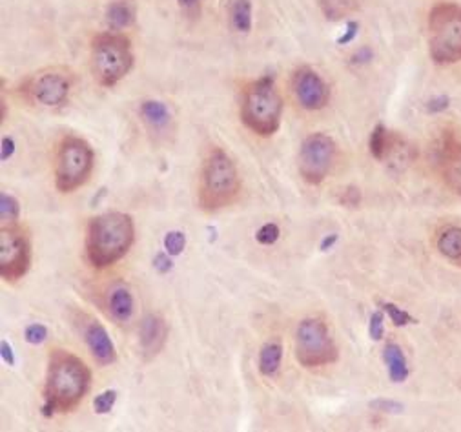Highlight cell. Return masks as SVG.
<instances>
[{
    "label": "cell",
    "mask_w": 461,
    "mask_h": 432,
    "mask_svg": "<svg viewBox=\"0 0 461 432\" xmlns=\"http://www.w3.org/2000/svg\"><path fill=\"white\" fill-rule=\"evenodd\" d=\"M91 383V374L81 358L66 350H55L50 356L46 385H44L43 414L46 418L55 412L75 409Z\"/></svg>",
    "instance_id": "6da1fadb"
},
{
    "label": "cell",
    "mask_w": 461,
    "mask_h": 432,
    "mask_svg": "<svg viewBox=\"0 0 461 432\" xmlns=\"http://www.w3.org/2000/svg\"><path fill=\"white\" fill-rule=\"evenodd\" d=\"M135 239V226L128 214L106 212L89 221L86 257L95 268L111 267L128 254Z\"/></svg>",
    "instance_id": "7a4b0ae2"
},
{
    "label": "cell",
    "mask_w": 461,
    "mask_h": 432,
    "mask_svg": "<svg viewBox=\"0 0 461 432\" xmlns=\"http://www.w3.org/2000/svg\"><path fill=\"white\" fill-rule=\"evenodd\" d=\"M241 179L232 157L221 148H213L204 159L201 172L199 203L206 212H216L237 199Z\"/></svg>",
    "instance_id": "3957f363"
},
{
    "label": "cell",
    "mask_w": 461,
    "mask_h": 432,
    "mask_svg": "<svg viewBox=\"0 0 461 432\" xmlns=\"http://www.w3.org/2000/svg\"><path fill=\"white\" fill-rule=\"evenodd\" d=\"M283 99L275 88L274 77H261L246 86L241 102V119L248 130L261 137L274 135L281 126Z\"/></svg>",
    "instance_id": "277c9868"
},
{
    "label": "cell",
    "mask_w": 461,
    "mask_h": 432,
    "mask_svg": "<svg viewBox=\"0 0 461 432\" xmlns=\"http://www.w3.org/2000/svg\"><path fill=\"white\" fill-rule=\"evenodd\" d=\"M428 53L436 64L461 60V6L441 2L428 15Z\"/></svg>",
    "instance_id": "5b68a950"
},
{
    "label": "cell",
    "mask_w": 461,
    "mask_h": 432,
    "mask_svg": "<svg viewBox=\"0 0 461 432\" xmlns=\"http://www.w3.org/2000/svg\"><path fill=\"white\" fill-rule=\"evenodd\" d=\"M91 72L101 86L117 84L133 66L130 40L121 33H102L91 43Z\"/></svg>",
    "instance_id": "8992f818"
},
{
    "label": "cell",
    "mask_w": 461,
    "mask_h": 432,
    "mask_svg": "<svg viewBox=\"0 0 461 432\" xmlns=\"http://www.w3.org/2000/svg\"><path fill=\"white\" fill-rule=\"evenodd\" d=\"M94 150L81 137H66L60 143L55 161V187L62 194L81 188L94 170Z\"/></svg>",
    "instance_id": "52a82bcc"
},
{
    "label": "cell",
    "mask_w": 461,
    "mask_h": 432,
    "mask_svg": "<svg viewBox=\"0 0 461 432\" xmlns=\"http://www.w3.org/2000/svg\"><path fill=\"white\" fill-rule=\"evenodd\" d=\"M296 358L306 369L331 365L338 360V347L321 319L306 318L297 325Z\"/></svg>",
    "instance_id": "ba28073f"
},
{
    "label": "cell",
    "mask_w": 461,
    "mask_h": 432,
    "mask_svg": "<svg viewBox=\"0 0 461 432\" xmlns=\"http://www.w3.org/2000/svg\"><path fill=\"white\" fill-rule=\"evenodd\" d=\"M338 146L326 133H312L301 144L299 175L309 184H321L334 166Z\"/></svg>",
    "instance_id": "9c48e42d"
},
{
    "label": "cell",
    "mask_w": 461,
    "mask_h": 432,
    "mask_svg": "<svg viewBox=\"0 0 461 432\" xmlns=\"http://www.w3.org/2000/svg\"><path fill=\"white\" fill-rule=\"evenodd\" d=\"M30 241L21 228L9 225L0 232V274L6 281H17L30 268Z\"/></svg>",
    "instance_id": "30bf717a"
},
{
    "label": "cell",
    "mask_w": 461,
    "mask_h": 432,
    "mask_svg": "<svg viewBox=\"0 0 461 432\" xmlns=\"http://www.w3.org/2000/svg\"><path fill=\"white\" fill-rule=\"evenodd\" d=\"M292 89L297 102L309 111L323 110L331 101V88L326 86L321 75L309 66H303L294 73Z\"/></svg>",
    "instance_id": "8fae6325"
},
{
    "label": "cell",
    "mask_w": 461,
    "mask_h": 432,
    "mask_svg": "<svg viewBox=\"0 0 461 432\" xmlns=\"http://www.w3.org/2000/svg\"><path fill=\"white\" fill-rule=\"evenodd\" d=\"M30 95L37 104L46 108L60 106L70 95V81L59 72H46L35 77L30 84Z\"/></svg>",
    "instance_id": "7c38bea8"
},
{
    "label": "cell",
    "mask_w": 461,
    "mask_h": 432,
    "mask_svg": "<svg viewBox=\"0 0 461 432\" xmlns=\"http://www.w3.org/2000/svg\"><path fill=\"white\" fill-rule=\"evenodd\" d=\"M438 166L445 184L461 195V143L454 135H445L438 148Z\"/></svg>",
    "instance_id": "4fadbf2b"
},
{
    "label": "cell",
    "mask_w": 461,
    "mask_h": 432,
    "mask_svg": "<svg viewBox=\"0 0 461 432\" xmlns=\"http://www.w3.org/2000/svg\"><path fill=\"white\" fill-rule=\"evenodd\" d=\"M82 336H84V341L88 345L89 352H91V356L99 365L106 367V365L113 363L115 358H117L115 345L108 331L101 323L95 321V319H89L82 328Z\"/></svg>",
    "instance_id": "5bb4252c"
},
{
    "label": "cell",
    "mask_w": 461,
    "mask_h": 432,
    "mask_svg": "<svg viewBox=\"0 0 461 432\" xmlns=\"http://www.w3.org/2000/svg\"><path fill=\"white\" fill-rule=\"evenodd\" d=\"M140 348L146 360L157 356L162 350L168 338V326H166L165 319L155 316V314H148L140 323Z\"/></svg>",
    "instance_id": "9a60e30c"
},
{
    "label": "cell",
    "mask_w": 461,
    "mask_h": 432,
    "mask_svg": "<svg viewBox=\"0 0 461 432\" xmlns=\"http://www.w3.org/2000/svg\"><path fill=\"white\" fill-rule=\"evenodd\" d=\"M106 305L108 312L117 323L130 321L133 312H135V301H133L130 288L124 287V284H117V287L111 288L110 294H108Z\"/></svg>",
    "instance_id": "2e32d148"
},
{
    "label": "cell",
    "mask_w": 461,
    "mask_h": 432,
    "mask_svg": "<svg viewBox=\"0 0 461 432\" xmlns=\"http://www.w3.org/2000/svg\"><path fill=\"white\" fill-rule=\"evenodd\" d=\"M383 360H385L387 370H389L390 382L403 383L409 377V363L403 354L401 347L398 343H389L383 350Z\"/></svg>",
    "instance_id": "e0dca14e"
},
{
    "label": "cell",
    "mask_w": 461,
    "mask_h": 432,
    "mask_svg": "<svg viewBox=\"0 0 461 432\" xmlns=\"http://www.w3.org/2000/svg\"><path fill=\"white\" fill-rule=\"evenodd\" d=\"M283 361V345L277 339H272L262 345L259 352V372L265 377H272L277 374Z\"/></svg>",
    "instance_id": "ac0fdd59"
},
{
    "label": "cell",
    "mask_w": 461,
    "mask_h": 432,
    "mask_svg": "<svg viewBox=\"0 0 461 432\" xmlns=\"http://www.w3.org/2000/svg\"><path fill=\"white\" fill-rule=\"evenodd\" d=\"M106 21L113 30H124L135 21V9L126 0H115L108 6Z\"/></svg>",
    "instance_id": "d6986e66"
},
{
    "label": "cell",
    "mask_w": 461,
    "mask_h": 432,
    "mask_svg": "<svg viewBox=\"0 0 461 432\" xmlns=\"http://www.w3.org/2000/svg\"><path fill=\"white\" fill-rule=\"evenodd\" d=\"M140 115H143L144 123L152 126L153 130H161V128L168 126L170 119H172L168 106L161 101H144L140 104Z\"/></svg>",
    "instance_id": "ffe728a7"
},
{
    "label": "cell",
    "mask_w": 461,
    "mask_h": 432,
    "mask_svg": "<svg viewBox=\"0 0 461 432\" xmlns=\"http://www.w3.org/2000/svg\"><path fill=\"white\" fill-rule=\"evenodd\" d=\"M438 250L450 261H461V228L449 226L438 236Z\"/></svg>",
    "instance_id": "44dd1931"
},
{
    "label": "cell",
    "mask_w": 461,
    "mask_h": 432,
    "mask_svg": "<svg viewBox=\"0 0 461 432\" xmlns=\"http://www.w3.org/2000/svg\"><path fill=\"white\" fill-rule=\"evenodd\" d=\"M232 24L239 33H250L252 30V2L250 0H232L230 4Z\"/></svg>",
    "instance_id": "7402d4cb"
},
{
    "label": "cell",
    "mask_w": 461,
    "mask_h": 432,
    "mask_svg": "<svg viewBox=\"0 0 461 432\" xmlns=\"http://www.w3.org/2000/svg\"><path fill=\"white\" fill-rule=\"evenodd\" d=\"M390 140H392V137H390L389 130L383 124H377L370 133V153H372L374 159H377V161L385 159L390 148Z\"/></svg>",
    "instance_id": "603a6c76"
},
{
    "label": "cell",
    "mask_w": 461,
    "mask_h": 432,
    "mask_svg": "<svg viewBox=\"0 0 461 432\" xmlns=\"http://www.w3.org/2000/svg\"><path fill=\"white\" fill-rule=\"evenodd\" d=\"M21 216V204L13 195L2 194L0 195V219L6 225H15Z\"/></svg>",
    "instance_id": "cb8c5ba5"
},
{
    "label": "cell",
    "mask_w": 461,
    "mask_h": 432,
    "mask_svg": "<svg viewBox=\"0 0 461 432\" xmlns=\"http://www.w3.org/2000/svg\"><path fill=\"white\" fill-rule=\"evenodd\" d=\"M381 309H383V312L389 316L390 321H392L396 326H406V325H414V323H418L414 318H412L411 314L406 312V310L399 309V306L394 305V303H383Z\"/></svg>",
    "instance_id": "d4e9b609"
},
{
    "label": "cell",
    "mask_w": 461,
    "mask_h": 432,
    "mask_svg": "<svg viewBox=\"0 0 461 432\" xmlns=\"http://www.w3.org/2000/svg\"><path fill=\"white\" fill-rule=\"evenodd\" d=\"M187 246V236L179 230H172V232L166 233L165 238V248L170 255H179L182 254Z\"/></svg>",
    "instance_id": "484cf974"
},
{
    "label": "cell",
    "mask_w": 461,
    "mask_h": 432,
    "mask_svg": "<svg viewBox=\"0 0 461 432\" xmlns=\"http://www.w3.org/2000/svg\"><path fill=\"white\" fill-rule=\"evenodd\" d=\"M368 336L372 341H381L385 338V316L383 310H376L370 316V323H368Z\"/></svg>",
    "instance_id": "4316f807"
},
{
    "label": "cell",
    "mask_w": 461,
    "mask_h": 432,
    "mask_svg": "<svg viewBox=\"0 0 461 432\" xmlns=\"http://www.w3.org/2000/svg\"><path fill=\"white\" fill-rule=\"evenodd\" d=\"M279 236H281L279 226L275 225V223H267V225H262L261 228L257 230L255 239H257V243H261V245L270 246L279 239Z\"/></svg>",
    "instance_id": "83f0119b"
},
{
    "label": "cell",
    "mask_w": 461,
    "mask_h": 432,
    "mask_svg": "<svg viewBox=\"0 0 461 432\" xmlns=\"http://www.w3.org/2000/svg\"><path fill=\"white\" fill-rule=\"evenodd\" d=\"M115 401H117V392L115 390H104L97 398L94 399V409L97 414H108L113 409Z\"/></svg>",
    "instance_id": "f1b7e54d"
},
{
    "label": "cell",
    "mask_w": 461,
    "mask_h": 432,
    "mask_svg": "<svg viewBox=\"0 0 461 432\" xmlns=\"http://www.w3.org/2000/svg\"><path fill=\"white\" fill-rule=\"evenodd\" d=\"M26 341L30 345H40L46 341L48 338V328L44 325H40V323H33V325H28L26 326Z\"/></svg>",
    "instance_id": "f546056e"
},
{
    "label": "cell",
    "mask_w": 461,
    "mask_h": 432,
    "mask_svg": "<svg viewBox=\"0 0 461 432\" xmlns=\"http://www.w3.org/2000/svg\"><path fill=\"white\" fill-rule=\"evenodd\" d=\"M153 267H155V270L159 272V274H168L170 270H172V259H170V254L168 252H159V254L153 257Z\"/></svg>",
    "instance_id": "4dcf8cb0"
},
{
    "label": "cell",
    "mask_w": 461,
    "mask_h": 432,
    "mask_svg": "<svg viewBox=\"0 0 461 432\" xmlns=\"http://www.w3.org/2000/svg\"><path fill=\"white\" fill-rule=\"evenodd\" d=\"M449 97L447 95H440V97H434L432 101H428L427 111L428 113H441L449 108Z\"/></svg>",
    "instance_id": "1f68e13d"
},
{
    "label": "cell",
    "mask_w": 461,
    "mask_h": 432,
    "mask_svg": "<svg viewBox=\"0 0 461 432\" xmlns=\"http://www.w3.org/2000/svg\"><path fill=\"white\" fill-rule=\"evenodd\" d=\"M372 407L376 409V411H381V412H401L403 411V405H399V403H396V401H387V399H377V401L372 403Z\"/></svg>",
    "instance_id": "d6a6232c"
},
{
    "label": "cell",
    "mask_w": 461,
    "mask_h": 432,
    "mask_svg": "<svg viewBox=\"0 0 461 432\" xmlns=\"http://www.w3.org/2000/svg\"><path fill=\"white\" fill-rule=\"evenodd\" d=\"M360 199H361V194L357 188H347L345 194L341 195V203L347 204V206H355V204L360 203Z\"/></svg>",
    "instance_id": "836d02e7"
},
{
    "label": "cell",
    "mask_w": 461,
    "mask_h": 432,
    "mask_svg": "<svg viewBox=\"0 0 461 432\" xmlns=\"http://www.w3.org/2000/svg\"><path fill=\"white\" fill-rule=\"evenodd\" d=\"M357 31H360V24L357 22H348L347 26V33L343 35V37L338 38V44H348L352 43L355 38V35H357Z\"/></svg>",
    "instance_id": "e575fe53"
},
{
    "label": "cell",
    "mask_w": 461,
    "mask_h": 432,
    "mask_svg": "<svg viewBox=\"0 0 461 432\" xmlns=\"http://www.w3.org/2000/svg\"><path fill=\"white\" fill-rule=\"evenodd\" d=\"M372 60V50L370 48H361L354 57H352V64H363Z\"/></svg>",
    "instance_id": "d590c367"
},
{
    "label": "cell",
    "mask_w": 461,
    "mask_h": 432,
    "mask_svg": "<svg viewBox=\"0 0 461 432\" xmlns=\"http://www.w3.org/2000/svg\"><path fill=\"white\" fill-rule=\"evenodd\" d=\"M13 152H15V140L11 137H4L2 139V161H8Z\"/></svg>",
    "instance_id": "8d00e7d4"
},
{
    "label": "cell",
    "mask_w": 461,
    "mask_h": 432,
    "mask_svg": "<svg viewBox=\"0 0 461 432\" xmlns=\"http://www.w3.org/2000/svg\"><path fill=\"white\" fill-rule=\"evenodd\" d=\"M0 348H2V358H4L6 363H8L9 367H13V365H15V356H13L11 345H9L8 341H2V343H0Z\"/></svg>",
    "instance_id": "74e56055"
},
{
    "label": "cell",
    "mask_w": 461,
    "mask_h": 432,
    "mask_svg": "<svg viewBox=\"0 0 461 432\" xmlns=\"http://www.w3.org/2000/svg\"><path fill=\"white\" fill-rule=\"evenodd\" d=\"M338 239H339L338 233H331V236H325V238H323V241H321V250L328 252L331 248H334V245L338 243Z\"/></svg>",
    "instance_id": "f35d334b"
},
{
    "label": "cell",
    "mask_w": 461,
    "mask_h": 432,
    "mask_svg": "<svg viewBox=\"0 0 461 432\" xmlns=\"http://www.w3.org/2000/svg\"><path fill=\"white\" fill-rule=\"evenodd\" d=\"M177 2L182 9H187V11H195V9L199 8L201 0H177Z\"/></svg>",
    "instance_id": "ab89813d"
}]
</instances>
